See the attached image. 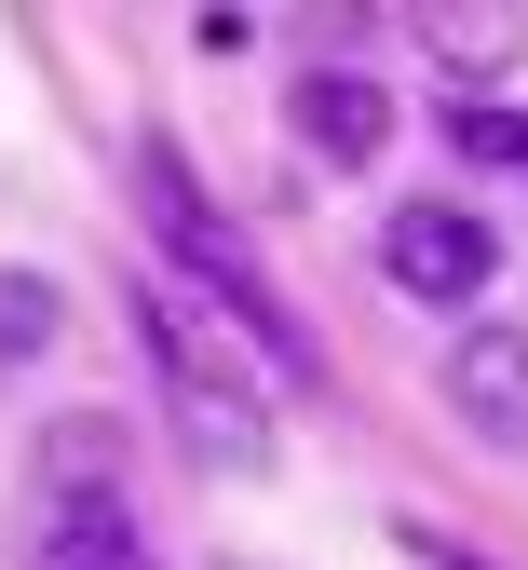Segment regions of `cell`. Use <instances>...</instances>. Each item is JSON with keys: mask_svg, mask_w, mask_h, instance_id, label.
I'll return each mask as SVG.
<instances>
[{"mask_svg": "<svg viewBox=\"0 0 528 570\" xmlns=\"http://www.w3.org/2000/svg\"><path fill=\"white\" fill-rule=\"evenodd\" d=\"M136 326H149V367H163V407H177L190 462H271V367H258V340L217 313L203 285H149Z\"/></svg>", "mask_w": 528, "mask_h": 570, "instance_id": "obj_1", "label": "cell"}, {"mask_svg": "<svg viewBox=\"0 0 528 570\" xmlns=\"http://www.w3.org/2000/svg\"><path fill=\"white\" fill-rule=\"evenodd\" d=\"M380 272L407 285V299H434V313H461L475 285L501 272V232L475 218V204H447V190H420V204H393V218H380Z\"/></svg>", "mask_w": 528, "mask_h": 570, "instance_id": "obj_2", "label": "cell"}, {"mask_svg": "<svg viewBox=\"0 0 528 570\" xmlns=\"http://www.w3.org/2000/svg\"><path fill=\"white\" fill-rule=\"evenodd\" d=\"M447 407H461V435L528 449V326L515 313H488V326L447 340Z\"/></svg>", "mask_w": 528, "mask_h": 570, "instance_id": "obj_3", "label": "cell"}, {"mask_svg": "<svg viewBox=\"0 0 528 570\" xmlns=\"http://www.w3.org/2000/svg\"><path fill=\"white\" fill-rule=\"evenodd\" d=\"M285 109H298V150L312 164H380V136H393V96L366 82V68H312Z\"/></svg>", "mask_w": 528, "mask_h": 570, "instance_id": "obj_4", "label": "cell"}, {"mask_svg": "<svg viewBox=\"0 0 528 570\" xmlns=\"http://www.w3.org/2000/svg\"><path fill=\"white\" fill-rule=\"evenodd\" d=\"M28 570H163V557H149L136 503H54L41 543H28Z\"/></svg>", "mask_w": 528, "mask_h": 570, "instance_id": "obj_5", "label": "cell"}, {"mask_svg": "<svg viewBox=\"0 0 528 570\" xmlns=\"http://www.w3.org/2000/svg\"><path fill=\"white\" fill-rule=\"evenodd\" d=\"M420 41H434V68H447V82H501L528 28L501 14V0H434V14H420Z\"/></svg>", "mask_w": 528, "mask_h": 570, "instance_id": "obj_6", "label": "cell"}, {"mask_svg": "<svg viewBox=\"0 0 528 570\" xmlns=\"http://www.w3.org/2000/svg\"><path fill=\"white\" fill-rule=\"evenodd\" d=\"M41 489H54V503H122V435H109V421H54Z\"/></svg>", "mask_w": 528, "mask_h": 570, "instance_id": "obj_7", "label": "cell"}, {"mask_svg": "<svg viewBox=\"0 0 528 570\" xmlns=\"http://www.w3.org/2000/svg\"><path fill=\"white\" fill-rule=\"evenodd\" d=\"M447 150H461V164H528V109H488V96H447Z\"/></svg>", "mask_w": 528, "mask_h": 570, "instance_id": "obj_8", "label": "cell"}, {"mask_svg": "<svg viewBox=\"0 0 528 570\" xmlns=\"http://www.w3.org/2000/svg\"><path fill=\"white\" fill-rule=\"evenodd\" d=\"M41 340H54V285L0 272V353H41Z\"/></svg>", "mask_w": 528, "mask_h": 570, "instance_id": "obj_9", "label": "cell"}, {"mask_svg": "<svg viewBox=\"0 0 528 570\" xmlns=\"http://www.w3.org/2000/svg\"><path fill=\"white\" fill-rule=\"evenodd\" d=\"M407 557H420V570H488V557H461L447 530H407Z\"/></svg>", "mask_w": 528, "mask_h": 570, "instance_id": "obj_10", "label": "cell"}]
</instances>
